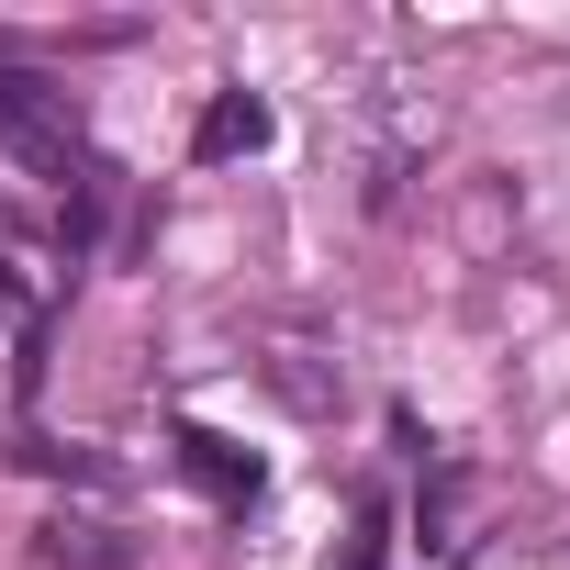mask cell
Wrapping results in <instances>:
<instances>
[{"label": "cell", "mask_w": 570, "mask_h": 570, "mask_svg": "<svg viewBox=\"0 0 570 570\" xmlns=\"http://www.w3.org/2000/svg\"><path fill=\"white\" fill-rule=\"evenodd\" d=\"M257 146H268V101H257V90H213V112H202L190 157H202V168H224V157H257Z\"/></svg>", "instance_id": "obj_1"}, {"label": "cell", "mask_w": 570, "mask_h": 570, "mask_svg": "<svg viewBox=\"0 0 570 570\" xmlns=\"http://www.w3.org/2000/svg\"><path fill=\"white\" fill-rule=\"evenodd\" d=\"M179 459H190V481H202V492H224V503H246V492H257V459H246V448H224L213 425H179Z\"/></svg>", "instance_id": "obj_2"}]
</instances>
